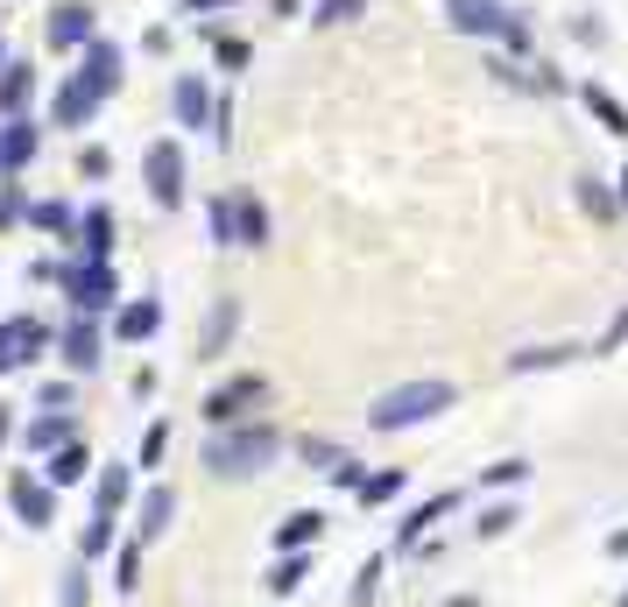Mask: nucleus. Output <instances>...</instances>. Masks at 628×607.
<instances>
[{
  "instance_id": "obj_1",
  "label": "nucleus",
  "mask_w": 628,
  "mask_h": 607,
  "mask_svg": "<svg viewBox=\"0 0 628 607\" xmlns=\"http://www.w3.org/2000/svg\"><path fill=\"white\" fill-rule=\"evenodd\" d=\"M445 403H452V381H410V389L382 396V403L367 410V424H375V432H402V424H416V417H438Z\"/></svg>"
},
{
  "instance_id": "obj_2",
  "label": "nucleus",
  "mask_w": 628,
  "mask_h": 607,
  "mask_svg": "<svg viewBox=\"0 0 628 607\" xmlns=\"http://www.w3.org/2000/svg\"><path fill=\"white\" fill-rule=\"evenodd\" d=\"M304 537H318V515H290L282 523V544H304Z\"/></svg>"
}]
</instances>
